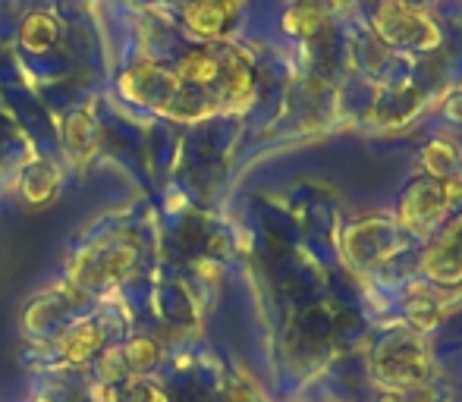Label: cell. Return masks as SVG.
<instances>
[{
    "label": "cell",
    "mask_w": 462,
    "mask_h": 402,
    "mask_svg": "<svg viewBox=\"0 0 462 402\" xmlns=\"http://www.w3.org/2000/svg\"><path fill=\"white\" fill-rule=\"evenodd\" d=\"M371 374L381 384V390L390 393L431 384V374H434L431 346H428L425 336L409 330L406 324L383 330L377 336L374 349H371Z\"/></svg>",
    "instance_id": "1"
},
{
    "label": "cell",
    "mask_w": 462,
    "mask_h": 402,
    "mask_svg": "<svg viewBox=\"0 0 462 402\" xmlns=\"http://www.w3.org/2000/svg\"><path fill=\"white\" fill-rule=\"evenodd\" d=\"M120 92L129 101L145 104V107L158 110V114L171 116L177 123H195L205 120L214 110V101L201 95V88H189L167 69L154 67V63H135L133 69L120 76Z\"/></svg>",
    "instance_id": "2"
},
{
    "label": "cell",
    "mask_w": 462,
    "mask_h": 402,
    "mask_svg": "<svg viewBox=\"0 0 462 402\" xmlns=\"http://www.w3.org/2000/svg\"><path fill=\"white\" fill-rule=\"evenodd\" d=\"M447 211H450L447 183L421 173V177L409 179L396 196L393 224L400 226V233H409V236H431L447 220Z\"/></svg>",
    "instance_id": "3"
},
{
    "label": "cell",
    "mask_w": 462,
    "mask_h": 402,
    "mask_svg": "<svg viewBox=\"0 0 462 402\" xmlns=\"http://www.w3.org/2000/svg\"><path fill=\"white\" fill-rule=\"evenodd\" d=\"M402 249L400 226L393 224V217H381L371 214L356 224L346 226L343 233V255L353 268L359 270H377L383 264H390Z\"/></svg>",
    "instance_id": "4"
},
{
    "label": "cell",
    "mask_w": 462,
    "mask_h": 402,
    "mask_svg": "<svg viewBox=\"0 0 462 402\" xmlns=\"http://www.w3.org/2000/svg\"><path fill=\"white\" fill-rule=\"evenodd\" d=\"M374 35L387 48H406V50H434L444 35L434 25V19L425 10H415L400 0H383L374 13Z\"/></svg>",
    "instance_id": "5"
},
{
    "label": "cell",
    "mask_w": 462,
    "mask_h": 402,
    "mask_svg": "<svg viewBox=\"0 0 462 402\" xmlns=\"http://www.w3.org/2000/svg\"><path fill=\"white\" fill-rule=\"evenodd\" d=\"M419 270L431 287L440 289L462 287V211L447 217L431 233L425 251H421Z\"/></svg>",
    "instance_id": "6"
},
{
    "label": "cell",
    "mask_w": 462,
    "mask_h": 402,
    "mask_svg": "<svg viewBox=\"0 0 462 402\" xmlns=\"http://www.w3.org/2000/svg\"><path fill=\"white\" fill-rule=\"evenodd\" d=\"M239 16V0H186L183 23L201 41H220L230 35Z\"/></svg>",
    "instance_id": "7"
},
{
    "label": "cell",
    "mask_w": 462,
    "mask_h": 402,
    "mask_svg": "<svg viewBox=\"0 0 462 402\" xmlns=\"http://www.w3.org/2000/svg\"><path fill=\"white\" fill-rule=\"evenodd\" d=\"M220 50V101L226 107H243L255 95V67L252 60L236 48H217Z\"/></svg>",
    "instance_id": "8"
},
{
    "label": "cell",
    "mask_w": 462,
    "mask_h": 402,
    "mask_svg": "<svg viewBox=\"0 0 462 402\" xmlns=\"http://www.w3.org/2000/svg\"><path fill=\"white\" fill-rule=\"evenodd\" d=\"M173 76L189 88H214L220 82V50L217 48L186 50L177 60Z\"/></svg>",
    "instance_id": "9"
},
{
    "label": "cell",
    "mask_w": 462,
    "mask_h": 402,
    "mask_svg": "<svg viewBox=\"0 0 462 402\" xmlns=\"http://www.w3.org/2000/svg\"><path fill=\"white\" fill-rule=\"evenodd\" d=\"M421 167H425V177H434L440 183L457 179L462 177V148L457 142L438 135V139H431L421 148Z\"/></svg>",
    "instance_id": "10"
},
{
    "label": "cell",
    "mask_w": 462,
    "mask_h": 402,
    "mask_svg": "<svg viewBox=\"0 0 462 402\" xmlns=\"http://www.w3.org/2000/svg\"><path fill=\"white\" fill-rule=\"evenodd\" d=\"M444 305L438 302V296L425 293V289H415V293L406 296L402 302V324L415 333L428 336L431 330H438L444 324Z\"/></svg>",
    "instance_id": "11"
},
{
    "label": "cell",
    "mask_w": 462,
    "mask_h": 402,
    "mask_svg": "<svg viewBox=\"0 0 462 402\" xmlns=\"http://www.w3.org/2000/svg\"><path fill=\"white\" fill-rule=\"evenodd\" d=\"M60 38V23L48 13H29L19 25V44L29 54H48Z\"/></svg>",
    "instance_id": "12"
},
{
    "label": "cell",
    "mask_w": 462,
    "mask_h": 402,
    "mask_svg": "<svg viewBox=\"0 0 462 402\" xmlns=\"http://www.w3.org/2000/svg\"><path fill=\"white\" fill-rule=\"evenodd\" d=\"M97 142V120H95V104L76 110L67 123V148L76 160H86L95 151Z\"/></svg>",
    "instance_id": "13"
},
{
    "label": "cell",
    "mask_w": 462,
    "mask_h": 402,
    "mask_svg": "<svg viewBox=\"0 0 462 402\" xmlns=\"http://www.w3.org/2000/svg\"><path fill=\"white\" fill-rule=\"evenodd\" d=\"M419 107H421V92H415V88H393L390 95H381L374 101V114L387 126L390 123H406Z\"/></svg>",
    "instance_id": "14"
},
{
    "label": "cell",
    "mask_w": 462,
    "mask_h": 402,
    "mask_svg": "<svg viewBox=\"0 0 462 402\" xmlns=\"http://www.w3.org/2000/svg\"><path fill=\"white\" fill-rule=\"evenodd\" d=\"M283 32L292 38H315L324 25V10L321 6H311V4H292L290 10L283 13Z\"/></svg>",
    "instance_id": "15"
},
{
    "label": "cell",
    "mask_w": 462,
    "mask_h": 402,
    "mask_svg": "<svg viewBox=\"0 0 462 402\" xmlns=\"http://www.w3.org/2000/svg\"><path fill=\"white\" fill-rule=\"evenodd\" d=\"M57 192V170L44 160L32 164L23 177V198L29 205H48L51 196Z\"/></svg>",
    "instance_id": "16"
},
{
    "label": "cell",
    "mask_w": 462,
    "mask_h": 402,
    "mask_svg": "<svg viewBox=\"0 0 462 402\" xmlns=\"http://www.w3.org/2000/svg\"><path fill=\"white\" fill-rule=\"evenodd\" d=\"M444 116L450 123H457V126H462V88L459 92H450V98L444 101Z\"/></svg>",
    "instance_id": "17"
},
{
    "label": "cell",
    "mask_w": 462,
    "mask_h": 402,
    "mask_svg": "<svg viewBox=\"0 0 462 402\" xmlns=\"http://www.w3.org/2000/svg\"><path fill=\"white\" fill-rule=\"evenodd\" d=\"M340 402H346V399H340Z\"/></svg>",
    "instance_id": "18"
}]
</instances>
